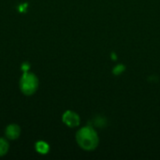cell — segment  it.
Masks as SVG:
<instances>
[{
    "label": "cell",
    "mask_w": 160,
    "mask_h": 160,
    "mask_svg": "<svg viewBox=\"0 0 160 160\" xmlns=\"http://www.w3.org/2000/svg\"><path fill=\"white\" fill-rule=\"evenodd\" d=\"M124 69H125V67L124 66L118 65V66H116L113 68V72H114V74H120V73H122L124 71Z\"/></svg>",
    "instance_id": "obj_7"
},
{
    "label": "cell",
    "mask_w": 160,
    "mask_h": 160,
    "mask_svg": "<svg viewBox=\"0 0 160 160\" xmlns=\"http://www.w3.org/2000/svg\"><path fill=\"white\" fill-rule=\"evenodd\" d=\"M36 150L38 153H39L41 155H45L49 152L50 147H49V144L47 142L40 141V142H38L36 143Z\"/></svg>",
    "instance_id": "obj_5"
},
{
    "label": "cell",
    "mask_w": 160,
    "mask_h": 160,
    "mask_svg": "<svg viewBox=\"0 0 160 160\" xmlns=\"http://www.w3.org/2000/svg\"><path fill=\"white\" fill-rule=\"evenodd\" d=\"M5 135L8 140H17L21 135V128L18 125H8L5 130Z\"/></svg>",
    "instance_id": "obj_4"
},
{
    "label": "cell",
    "mask_w": 160,
    "mask_h": 160,
    "mask_svg": "<svg viewBox=\"0 0 160 160\" xmlns=\"http://www.w3.org/2000/svg\"><path fill=\"white\" fill-rule=\"evenodd\" d=\"M76 141L79 146L85 151L96 149L99 142L98 133L91 127H84L78 130L76 133Z\"/></svg>",
    "instance_id": "obj_1"
},
{
    "label": "cell",
    "mask_w": 160,
    "mask_h": 160,
    "mask_svg": "<svg viewBox=\"0 0 160 160\" xmlns=\"http://www.w3.org/2000/svg\"><path fill=\"white\" fill-rule=\"evenodd\" d=\"M38 88V77L29 71L23 72L20 80V89L22 93L25 96H32L37 92Z\"/></svg>",
    "instance_id": "obj_2"
},
{
    "label": "cell",
    "mask_w": 160,
    "mask_h": 160,
    "mask_svg": "<svg viewBox=\"0 0 160 160\" xmlns=\"http://www.w3.org/2000/svg\"><path fill=\"white\" fill-rule=\"evenodd\" d=\"M8 149H9L8 142L4 138H0V158L7 155L8 152Z\"/></svg>",
    "instance_id": "obj_6"
},
{
    "label": "cell",
    "mask_w": 160,
    "mask_h": 160,
    "mask_svg": "<svg viewBox=\"0 0 160 160\" xmlns=\"http://www.w3.org/2000/svg\"><path fill=\"white\" fill-rule=\"evenodd\" d=\"M63 123L69 128H76L80 125V116L72 111H67L62 116Z\"/></svg>",
    "instance_id": "obj_3"
},
{
    "label": "cell",
    "mask_w": 160,
    "mask_h": 160,
    "mask_svg": "<svg viewBox=\"0 0 160 160\" xmlns=\"http://www.w3.org/2000/svg\"><path fill=\"white\" fill-rule=\"evenodd\" d=\"M29 68H30V66H29V64H26V63H24V64L22 66V71H23V72H25V71H28V70H29Z\"/></svg>",
    "instance_id": "obj_8"
}]
</instances>
